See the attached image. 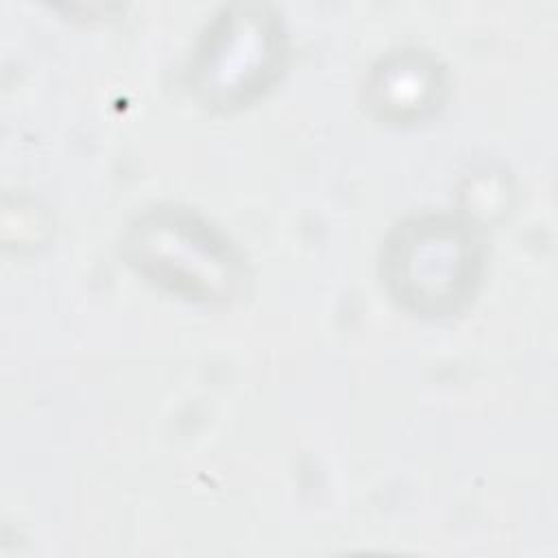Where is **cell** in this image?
Here are the masks:
<instances>
[{
	"instance_id": "cell-3",
	"label": "cell",
	"mask_w": 558,
	"mask_h": 558,
	"mask_svg": "<svg viewBox=\"0 0 558 558\" xmlns=\"http://www.w3.org/2000/svg\"><path fill=\"white\" fill-rule=\"evenodd\" d=\"M279 59L277 22L255 9L231 11L216 20L198 48L192 68L194 87L211 105H238L268 85Z\"/></svg>"
},
{
	"instance_id": "cell-4",
	"label": "cell",
	"mask_w": 558,
	"mask_h": 558,
	"mask_svg": "<svg viewBox=\"0 0 558 558\" xmlns=\"http://www.w3.org/2000/svg\"><path fill=\"white\" fill-rule=\"evenodd\" d=\"M440 72L421 54L392 57L375 70L368 85L371 107L390 120H410L434 107L440 92Z\"/></svg>"
},
{
	"instance_id": "cell-2",
	"label": "cell",
	"mask_w": 558,
	"mask_h": 558,
	"mask_svg": "<svg viewBox=\"0 0 558 558\" xmlns=\"http://www.w3.org/2000/svg\"><path fill=\"white\" fill-rule=\"evenodd\" d=\"M124 248L142 275L194 301H227L242 279L231 246L207 222L181 209L140 218Z\"/></svg>"
},
{
	"instance_id": "cell-1",
	"label": "cell",
	"mask_w": 558,
	"mask_h": 558,
	"mask_svg": "<svg viewBox=\"0 0 558 558\" xmlns=\"http://www.w3.org/2000/svg\"><path fill=\"white\" fill-rule=\"evenodd\" d=\"M482 255L473 229L453 216H421L388 238L384 275L392 296L414 314L456 312L480 277Z\"/></svg>"
}]
</instances>
